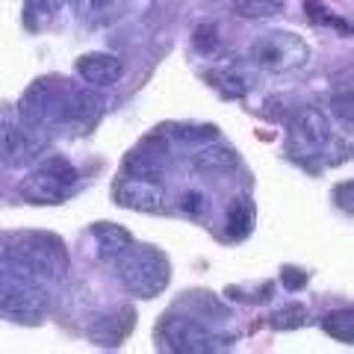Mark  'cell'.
<instances>
[{"instance_id": "7c38bea8", "label": "cell", "mask_w": 354, "mask_h": 354, "mask_svg": "<svg viewBox=\"0 0 354 354\" xmlns=\"http://www.w3.org/2000/svg\"><path fill=\"white\" fill-rule=\"evenodd\" d=\"M136 325V310L133 307H115L113 313L97 316L92 325H88V339L101 348H115L127 339V334Z\"/></svg>"}, {"instance_id": "8fae6325", "label": "cell", "mask_w": 354, "mask_h": 354, "mask_svg": "<svg viewBox=\"0 0 354 354\" xmlns=\"http://www.w3.org/2000/svg\"><path fill=\"white\" fill-rule=\"evenodd\" d=\"M165 165H169V145H165L160 133L142 139L124 160V169L130 171V177H148V180H160L165 174Z\"/></svg>"}, {"instance_id": "7402d4cb", "label": "cell", "mask_w": 354, "mask_h": 354, "mask_svg": "<svg viewBox=\"0 0 354 354\" xmlns=\"http://www.w3.org/2000/svg\"><path fill=\"white\" fill-rule=\"evenodd\" d=\"M218 136L216 124H174L171 139H177L180 145H207Z\"/></svg>"}, {"instance_id": "83f0119b", "label": "cell", "mask_w": 354, "mask_h": 354, "mask_svg": "<svg viewBox=\"0 0 354 354\" xmlns=\"http://www.w3.org/2000/svg\"><path fill=\"white\" fill-rule=\"evenodd\" d=\"M334 106H337V115L346 118V124H351V92H346V101L337 95L334 97Z\"/></svg>"}, {"instance_id": "ba28073f", "label": "cell", "mask_w": 354, "mask_h": 354, "mask_svg": "<svg viewBox=\"0 0 354 354\" xmlns=\"http://www.w3.org/2000/svg\"><path fill=\"white\" fill-rule=\"evenodd\" d=\"M48 313V295L30 281H15L0 292V316L18 325H39Z\"/></svg>"}, {"instance_id": "6da1fadb", "label": "cell", "mask_w": 354, "mask_h": 354, "mask_svg": "<svg viewBox=\"0 0 354 354\" xmlns=\"http://www.w3.org/2000/svg\"><path fill=\"white\" fill-rule=\"evenodd\" d=\"M104 101L92 88L74 86L65 77H41L18 101V115L30 127H80L101 113Z\"/></svg>"}, {"instance_id": "3957f363", "label": "cell", "mask_w": 354, "mask_h": 354, "mask_svg": "<svg viewBox=\"0 0 354 354\" xmlns=\"http://www.w3.org/2000/svg\"><path fill=\"white\" fill-rule=\"evenodd\" d=\"M9 260L21 266L27 274H41V278H62L68 272V251L62 239L48 234V230H21L6 239Z\"/></svg>"}, {"instance_id": "f546056e", "label": "cell", "mask_w": 354, "mask_h": 354, "mask_svg": "<svg viewBox=\"0 0 354 354\" xmlns=\"http://www.w3.org/2000/svg\"><path fill=\"white\" fill-rule=\"evenodd\" d=\"M9 257V251H6V239L0 236V260H6Z\"/></svg>"}, {"instance_id": "484cf974", "label": "cell", "mask_w": 354, "mask_h": 354, "mask_svg": "<svg viewBox=\"0 0 354 354\" xmlns=\"http://www.w3.org/2000/svg\"><path fill=\"white\" fill-rule=\"evenodd\" d=\"M281 283H283L290 292L304 290V286H307V272H304V269H295V266H283V272H281Z\"/></svg>"}, {"instance_id": "30bf717a", "label": "cell", "mask_w": 354, "mask_h": 354, "mask_svg": "<svg viewBox=\"0 0 354 354\" xmlns=\"http://www.w3.org/2000/svg\"><path fill=\"white\" fill-rule=\"evenodd\" d=\"M113 198L118 207L139 209V213H160L165 207V189L160 180L148 177H121L113 189Z\"/></svg>"}, {"instance_id": "277c9868", "label": "cell", "mask_w": 354, "mask_h": 354, "mask_svg": "<svg viewBox=\"0 0 354 354\" xmlns=\"http://www.w3.org/2000/svg\"><path fill=\"white\" fill-rule=\"evenodd\" d=\"M77 169L65 157H48L18 183V195L30 204H59L74 189Z\"/></svg>"}, {"instance_id": "4fadbf2b", "label": "cell", "mask_w": 354, "mask_h": 354, "mask_svg": "<svg viewBox=\"0 0 354 354\" xmlns=\"http://www.w3.org/2000/svg\"><path fill=\"white\" fill-rule=\"evenodd\" d=\"M74 71L80 74V80L95 86V88H109L121 80L124 74V62L113 53H104V50H95V53H83L80 59L74 62Z\"/></svg>"}, {"instance_id": "9c48e42d", "label": "cell", "mask_w": 354, "mask_h": 354, "mask_svg": "<svg viewBox=\"0 0 354 354\" xmlns=\"http://www.w3.org/2000/svg\"><path fill=\"white\" fill-rule=\"evenodd\" d=\"M330 136V124H328V115L322 113L319 106H301L292 118V127H290V157L295 160H304V157H313L319 153V148L328 142Z\"/></svg>"}, {"instance_id": "4316f807", "label": "cell", "mask_w": 354, "mask_h": 354, "mask_svg": "<svg viewBox=\"0 0 354 354\" xmlns=\"http://www.w3.org/2000/svg\"><path fill=\"white\" fill-rule=\"evenodd\" d=\"M307 9H310V18H313V21H325V24H337L339 30H346V24H342L339 18L330 15L322 3H316V0H307Z\"/></svg>"}, {"instance_id": "e0dca14e", "label": "cell", "mask_w": 354, "mask_h": 354, "mask_svg": "<svg viewBox=\"0 0 354 354\" xmlns=\"http://www.w3.org/2000/svg\"><path fill=\"white\" fill-rule=\"evenodd\" d=\"M92 236L97 242V248H101V257L106 260H115L127 245H133L130 230L115 225V221H97V225H92Z\"/></svg>"}, {"instance_id": "cb8c5ba5", "label": "cell", "mask_w": 354, "mask_h": 354, "mask_svg": "<svg viewBox=\"0 0 354 354\" xmlns=\"http://www.w3.org/2000/svg\"><path fill=\"white\" fill-rule=\"evenodd\" d=\"M177 207H180V213L189 216V218H204L209 213V198L201 189H186L180 195V201H177Z\"/></svg>"}, {"instance_id": "ac0fdd59", "label": "cell", "mask_w": 354, "mask_h": 354, "mask_svg": "<svg viewBox=\"0 0 354 354\" xmlns=\"http://www.w3.org/2000/svg\"><path fill=\"white\" fill-rule=\"evenodd\" d=\"M251 227H254V204L251 198L239 195L227 207V225H225L227 239H245L251 234Z\"/></svg>"}, {"instance_id": "f1b7e54d", "label": "cell", "mask_w": 354, "mask_h": 354, "mask_svg": "<svg viewBox=\"0 0 354 354\" xmlns=\"http://www.w3.org/2000/svg\"><path fill=\"white\" fill-rule=\"evenodd\" d=\"M351 189H354V183L351 180H346V186H339L337 189V198H339V207H346V213H351Z\"/></svg>"}, {"instance_id": "ffe728a7", "label": "cell", "mask_w": 354, "mask_h": 354, "mask_svg": "<svg viewBox=\"0 0 354 354\" xmlns=\"http://www.w3.org/2000/svg\"><path fill=\"white\" fill-rule=\"evenodd\" d=\"M322 328H325L328 337H334L337 342L351 346L354 342V310L346 307V310H334V313H328L322 319Z\"/></svg>"}, {"instance_id": "d4e9b609", "label": "cell", "mask_w": 354, "mask_h": 354, "mask_svg": "<svg viewBox=\"0 0 354 354\" xmlns=\"http://www.w3.org/2000/svg\"><path fill=\"white\" fill-rule=\"evenodd\" d=\"M192 41H195V48L201 50V53H207V57H213V53H218V48H221L218 27H216V24H201V27H195Z\"/></svg>"}, {"instance_id": "2e32d148", "label": "cell", "mask_w": 354, "mask_h": 354, "mask_svg": "<svg viewBox=\"0 0 354 354\" xmlns=\"http://www.w3.org/2000/svg\"><path fill=\"white\" fill-rule=\"evenodd\" d=\"M62 6H65V0H27L24 9H21V24L30 32H44L59 18Z\"/></svg>"}, {"instance_id": "7a4b0ae2", "label": "cell", "mask_w": 354, "mask_h": 354, "mask_svg": "<svg viewBox=\"0 0 354 354\" xmlns=\"http://www.w3.org/2000/svg\"><path fill=\"white\" fill-rule=\"evenodd\" d=\"M115 274L130 295L157 298L169 286L171 263L153 245H127L115 257Z\"/></svg>"}, {"instance_id": "5bb4252c", "label": "cell", "mask_w": 354, "mask_h": 354, "mask_svg": "<svg viewBox=\"0 0 354 354\" xmlns=\"http://www.w3.org/2000/svg\"><path fill=\"white\" fill-rule=\"evenodd\" d=\"M86 27H109L124 18L130 0H65Z\"/></svg>"}, {"instance_id": "d6986e66", "label": "cell", "mask_w": 354, "mask_h": 354, "mask_svg": "<svg viewBox=\"0 0 354 354\" xmlns=\"http://www.w3.org/2000/svg\"><path fill=\"white\" fill-rule=\"evenodd\" d=\"M283 6H286V0H230V9L239 18H248V21L274 18L283 12Z\"/></svg>"}, {"instance_id": "9a60e30c", "label": "cell", "mask_w": 354, "mask_h": 354, "mask_svg": "<svg viewBox=\"0 0 354 354\" xmlns=\"http://www.w3.org/2000/svg\"><path fill=\"white\" fill-rule=\"evenodd\" d=\"M236 151L227 148V145H201L192 153V169L201 171V174H225L236 165Z\"/></svg>"}, {"instance_id": "5b68a950", "label": "cell", "mask_w": 354, "mask_h": 354, "mask_svg": "<svg viewBox=\"0 0 354 354\" xmlns=\"http://www.w3.org/2000/svg\"><path fill=\"white\" fill-rule=\"evenodd\" d=\"M251 59L266 71L283 74V71L301 68L310 59V48L298 32L272 30V32H263V36L251 44Z\"/></svg>"}, {"instance_id": "52a82bcc", "label": "cell", "mask_w": 354, "mask_h": 354, "mask_svg": "<svg viewBox=\"0 0 354 354\" xmlns=\"http://www.w3.org/2000/svg\"><path fill=\"white\" fill-rule=\"evenodd\" d=\"M48 145V130L24 121H0V165H21Z\"/></svg>"}, {"instance_id": "8992f818", "label": "cell", "mask_w": 354, "mask_h": 354, "mask_svg": "<svg viewBox=\"0 0 354 354\" xmlns=\"http://www.w3.org/2000/svg\"><path fill=\"white\" fill-rule=\"evenodd\" d=\"M157 339H160V348L177 351V354H209V351L225 348V342L207 325L186 316H165L157 328Z\"/></svg>"}, {"instance_id": "603a6c76", "label": "cell", "mask_w": 354, "mask_h": 354, "mask_svg": "<svg viewBox=\"0 0 354 354\" xmlns=\"http://www.w3.org/2000/svg\"><path fill=\"white\" fill-rule=\"evenodd\" d=\"M269 325L274 330H292V328H301L307 325V307L304 304H286L281 310H274Z\"/></svg>"}, {"instance_id": "44dd1931", "label": "cell", "mask_w": 354, "mask_h": 354, "mask_svg": "<svg viewBox=\"0 0 354 354\" xmlns=\"http://www.w3.org/2000/svg\"><path fill=\"white\" fill-rule=\"evenodd\" d=\"M207 80L213 83L225 97H239V95H245L248 88H251L248 77H242V74L234 71V68H227V71H209Z\"/></svg>"}]
</instances>
